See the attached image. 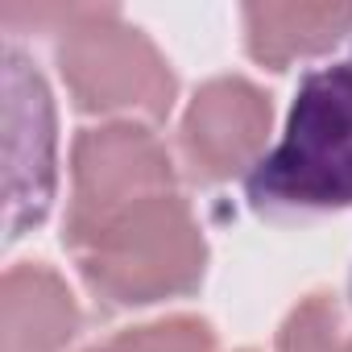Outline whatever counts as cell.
<instances>
[{"mask_svg":"<svg viewBox=\"0 0 352 352\" xmlns=\"http://www.w3.org/2000/svg\"><path fill=\"white\" fill-rule=\"evenodd\" d=\"M87 352H129V344H124V340L116 336L112 344H96V348H87Z\"/></svg>","mask_w":352,"mask_h":352,"instance_id":"11","label":"cell"},{"mask_svg":"<svg viewBox=\"0 0 352 352\" xmlns=\"http://www.w3.org/2000/svg\"><path fill=\"white\" fill-rule=\"evenodd\" d=\"M340 307L331 294L302 298L278 331V352H340Z\"/></svg>","mask_w":352,"mask_h":352,"instance_id":"9","label":"cell"},{"mask_svg":"<svg viewBox=\"0 0 352 352\" xmlns=\"http://www.w3.org/2000/svg\"><path fill=\"white\" fill-rule=\"evenodd\" d=\"M54 25V58L58 71L87 112H145L166 116L174 104V75L157 46L112 5H54V9H21L9 5L5 21Z\"/></svg>","mask_w":352,"mask_h":352,"instance_id":"3","label":"cell"},{"mask_svg":"<svg viewBox=\"0 0 352 352\" xmlns=\"http://www.w3.org/2000/svg\"><path fill=\"white\" fill-rule=\"evenodd\" d=\"M340 352H352V336H344V344H340Z\"/></svg>","mask_w":352,"mask_h":352,"instance_id":"12","label":"cell"},{"mask_svg":"<svg viewBox=\"0 0 352 352\" xmlns=\"http://www.w3.org/2000/svg\"><path fill=\"white\" fill-rule=\"evenodd\" d=\"M54 195V104L34 63L5 50V208L9 241L42 224Z\"/></svg>","mask_w":352,"mask_h":352,"instance_id":"5","label":"cell"},{"mask_svg":"<svg viewBox=\"0 0 352 352\" xmlns=\"http://www.w3.org/2000/svg\"><path fill=\"white\" fill-rule=\"evenodd\" d=\"M270 120H274V104L261 87L236 75L212 79L195 91L183 116L179 129L183 162L191 166L199 183H224L236 170L261 162L257 153L270 137Z\"/></svg>","mask_w":352,"mask_h":352,"instance_id":"6","label":"cell"},{"mask_svg":"<svg viewBox=\"0 0 352 352\" xmlns=\"http://www.w3.org/2000/svg\"><path fill=\"white\" fill-rule=\"evenodd\" d=\"M352 30V5H249L245 38L249 54L274 71L294 58L331 50Z\"/></svg>","mask_w":352,"mask_h":352,"instance_id":"8","label":"cell"},{"mask_svg":"<svg viewBox=\"0 0 352 352\" xmlns=\"http://www.w3.org/2000/svg\"><path fill=\"white\" fill-rule=\"evenodd\" d=\"M257 212L352 208V54L298 83L278 145L249 170Z\"/></svg>","mask_w":352,"mask_h":352,"instance_id":"2","label":"cell"},{"mask_svg":"<svg viewBox=\"0 0 352 352\" xmlns=\"http://www.w3.org/2000/svg\"><path fill=\"white\" fill-rule=\"evenodd\" d=\"M79 274L108 307H145L191 294L204 282L208 245L179 191L124 208L91 232L67 241Z\"/></svg>","mask_w":352,"mask_h":352,"instance_id":"1","label":"cell"},{"mask_svg":"<svg viewBox=\"0 0 352 352\" xmlns=\"http://www.w3.org/2000/svg\"><path fill=\"white\" fill-rule=\"evenodd\" d=\"M0 319L5 352H63L83 323L71 286L42 261H21L5 274Z\"/></svg>","mask_w":352,"mask_h":352,"instance_id":"7","label":"cell"},{"mask_svg":"<svg viewBox=\"0 0 352 352\" xmlns=\"http://www.w3.org/2000/svg\"><path fill=\"white\" fill-rule=\"evenodd\" d=\"M166 191H174V166L145 124L112 120L83 129L71 153V212L63 241H75L124 208Z\"/></svg>","mask_w":352,"mask_h":352,"instance_id":"4","label":"cell"},{"mask_svg":"<svg viewBox=\"0 0 352 352\" xmlns=\"http://www.w3.org/2000/svg\"><path fill=\"white\" fill-rule=\"evenodd\" d=\"M129 352H216V336L204 319L174 315L162 323H145L133 331H120Z\"/></svg>","mask_w":352,"mask_h":352,"instance_id":"10","label":"cell"}]
</instances>
